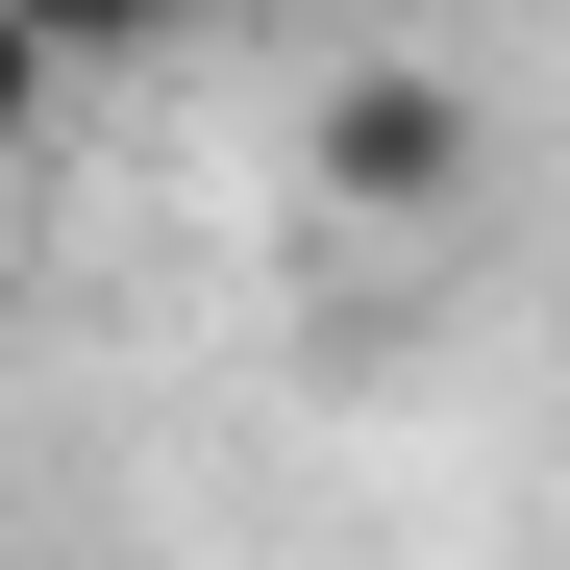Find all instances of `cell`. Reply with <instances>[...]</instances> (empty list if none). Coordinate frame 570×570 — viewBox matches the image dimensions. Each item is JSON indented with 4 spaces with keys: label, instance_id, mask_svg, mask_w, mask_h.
<instances>
[{
    "label": "cell",
    "instance_id": "6da1fadb",
    "mask_svg": "<svg viewBox=\"0 0 570 570\" xmlns=\"http://www.w3.org/2000/svg\"><path fill=\"white\" fill-rule=\"evenodd\" d=\"M471 174H497L471 75H323V224L422 248V224H471Z\"/></svg>",
    "mask_w": 570,
    "mask_h": 570
},
{
    "label": "cell",
    "instance_id": "3957f363",
    "mask_svg": "<svg viewBox=\"0 0 570 570\" xmlns=\"http://www.w3.org/2000/svg\"><path fill=\"white\" fill-rule=\"evenodd\" d=\"M50 100H75V75L26 50V0H0V174H26V149H50Z\"/></svg>",
    "mask_w": 570,
    "mask_h": 570
},
{
    "label": "cell",
    "instance_id": "7a4b0ae2",
    "mask_svg": "<svg viewBox=\"0 0 570 570\" xmlns=\"http://www.w3.org/2000/svg\"><path fill=\"white\" fill-rule=\"evenodd\" d=\"M174 26H199V0H26V50H50V75H149Z\"/></svg>",
    "mask_w": 570,
    "mask_h": 570
}]
</instances>
